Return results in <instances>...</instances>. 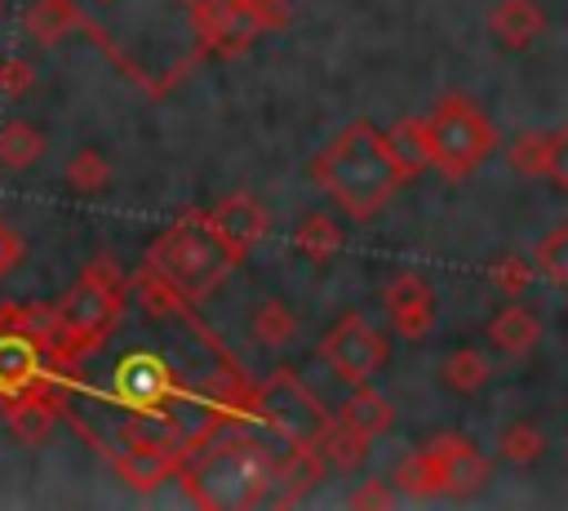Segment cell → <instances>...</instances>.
Wrapping results in <instances>:
<instances>
[{"mask_svg": "<svg viewBox=\"0 0 568 511\" xmlns=\"http://www.w3.org/2000/svg\"><path fill=\"white\" fill-rule=\"evenodd\" d=\"M311 178L320 182V191L351 218H373L390 204V196L408 182V169L399 164V156L390 151L386 133L368 120H351L315 160H311Z\"/></svg>", "mask_w": 568, "mask_h": 511, "instance_id": "6da1fadb", "label": "cell"}, {"mask_svg": "<svg viewBox=\"0 0 568 511\" xmlns=\"http://www.w3.org/2000/svg\"><path fill=\"white\" fill-rule=\"evenodd\" d=\"M178 471H182L191 502L213 507V511H244L271 498L280 480V458L271 453V444L253 435H226V440L213 435V444L195 440Z\"/></svg>", "mask_w": 568, "mask_h": 511, "instance_id": "7a4b0ae2", "label": "cell"}, {"mask_svg": "<svg viewBox=\"0 0 568 511\" xmlns=\"http://www.w3.org/2000/svg\"><path fill=\"white\" fill-rule=\"evenodd\" d=\"M129 302V284L111 258H93L80 280L62 293V302L44 315V351L53 364H75L102 347V338L120 324Z\"/></svg>", "mask_w": 568, "mask_h": 511, "instance_id": "3957f363", "label": "cell"}, {"mask_svg": "<svg viewBox=\"0 0 568 511\" xmlns=\"http://www.w3.org/2000/svg\"><path fill=\"white\" fill-rule=\"evenodd\" d=\"M240 262H244V258L209 227L204 213H186L182 222L164 227V231L151 240V249H146V267H151L160 280H169L186 302L209 298Z\"/></svg>", "mask_w": 568, "mask_h": 511, "instance_id": "277c9868", "label": "cell"}, {"mask_svg": "<svg viewBox=\"0 0 568 511\" xmlns=\"http://www.w3.org/2000/svg\"><path fill=\"white\" fill-rule=\"evenodd\" d=\"M422 120H426V138H430V164L444 178H470L497 151L493 120L466 93H444L430 107V116H422Z\"/></svg>", "mask_w": 568, "mask_h": 511, "instance_id": "5b68a950", "label": "cell"}, {"mask_svg": "<svg viewBox=\"0 0 568 511\" xmlns=\"http://www.w3.org/2000/svg\"><path fill=\"white\" fill-rule=\"evenodd\" d=\"M191 440L182 431H173L169 422H160V413H138L133 422L115 427V444L102 453L111 458V467L120 471V480L138 493H151L160 489L186 458Z\"/></svg>", "mask_w": 568, "mask_h": 511, "instance_id": "8992f818", "label": "cell"}, {"mask_svg": "<svg viewBox=\"0 0 568 511\" xmlns=\"http://www.w3.org/2000/svg\"><path fill=\"white\" fill-rule=\"evenodd\" d=\"M248 404H253L257 418H262L266 427H275L293 449H315V440H320V431H324V422H328L324 404L297 382L293 369H275L257 391H248Z\"/></svg>", "mask_w": 568, "mask_h": 511, "instance_id": "52a82bcc", "label": "cell"}, {"mask_svg": "<svg viewBox=\"0 0 568 511\" xmlns=\"http://www.w3.org/2000/svg\"><path fill=\"white\" fill-rule=\"evenodd\" d=\"M320 355L328 360L333 378L359 387V382H368V378L386 364V338H382L359 311H346V315L324 333Z\"/></svg>", "mask_w": 568, "mask_h": 511, "instance_id": "ba28073f", "label": "cell"}, {"mask_svg": "<svg viewBox=\"0 0 568 511\" xmlns=\"http://www.w3.org/2000/svg\"><path fill=\"white\" fill-rule=\"evenodd\" d=\"M111 400L133 413H164V404L178 400V382L160 355H129L115 364Z\"/></svg>", "mask_w": 568, "mask_h": 511, "instance_id": "9c48e42d", "label": "cell"}, {"mask_svg": "<svg viewBox=\"0 0 568 511\" xmlns=\"http://www.w3.org/2000/svg\"><path fill=\"white\" fill-rule=\"evenodd\" d=\"M186 9L195 18V31H200L204 49L226 53V58H235L240 49H248L253 36L262 31L253 22V13H248L244 0H186Z\"/></svg>", "mask_w": 568, "mask_h": 511, "instance_id": "30bf717a", "label": "cell"}, {"mask_svg": "<svg viewBox=\"0 0 568 511\" xmlns=\"http://www.w3.org/2000/svg\"><path fill=\"white\" fill-rule=\"evenodd\" d=\"M204 218H209V227H213L240 258H248V249H257V244L266 240V231H271V213H266V204H262L257 196H248V191H231V196H222Z\"/></svg>", "mask_w": 568, "mask_h": 511, "instance_id": "8fae6325", "label": "cell"}, {"mask_svg": "<svg viewBox=\"0 0 568 511\" xmlns=\"http://www.w3.org/2000/svg\"><path fill=\"white\" fill-rule=\"evenodd\" d=\"M49 351L44 329H0V395H18L27 387H44Z\"/></svg>", "mask_w": 568, "mask_h": 511, "instance_id": "7c38bea8", "label": "cell"}, {"mask_svg": "<svg viewBox=\"0 0 568 511\" xmlns=\"http://www.w3.org/2000/svg\"><path fill=\"white\" fill-rule=\"evenodd\" d=\"M426 453L435 458V471H439L444 493L466 498V493L484 489V480H488V458H484L466 435L444 431V435H435V440L426 444Z\"/></svg>", "mask_w": 568, "mask_h": 511, "instance_id": "4fadbf2b", "label": "cell"}, {"mask_svg": "<svg viewBox=\"0 0 568 511\" xmlns=\"http://www.w3.org/2000/svg\"><path fill=\"white\" fill-rule=\"evenodd\" d=\"M382 307H386L390 329H395L399 338H413V342H417V338H426L430 324H435V293H430V284H426L422 275H413V271H404V275H395V280L386 284Z\"/></svg>", "mask_w": 568, "mask_h": 511, "instance_id": "5bb4252c", "label": "cell"}, {"mask_svg": "<svg viewBox=\"0 0 568 511\" xmlns=\"http://www.w3.org/2000/svg\"><path fill=\"white\" fill-rule=\"evenodd\" d=\"M564 129H550V133H519L510 142V169L524 173V178H550L559 191L568 187V169H564Z\"/></svg>", "mask_w": 568, "mask_h": 511, "instance_id": "9a60e30c", "label": "cell"}, {"mask_svg": "<svg viewBox=\"0 0 568 511\" xmlns=\"http://www.w3.org/2000/svg\"><path fill=\"white\" fill-rule=\"evenodd\" d=\"M4 422L22 444H40L58 422V400L49 387H27L18 395H4Z\"/></svg>", "mask_w": 568, "mask_h": 511, "instance_id": "2e32d148", "label": "cell"}, {"mask_svg": "<svg viewBox=\"0 0 568 511\" xmlns=\"http://www.w3.org/2000/svg\"><path fill=\"white\" fill-rule=\"evenodd\" d=\"M546 27V13L537 0H501L493 13H488V31L506 44V49H524L541 36Z\"/></svg>", "mask_w": 568, "mask_h": 511, "instance_id": "e0dca14e", "label": "cell"}, {"mask_svg": "<svg viewBox=\"0 0 568 511\" xmlns=\"http://www.w3.org/2000/svg\"><path fill=\"white\" fill-rule=\"evenodd\" d=\"M537 338H541V324H537V315H532L528 307H519V302L501 307V311L488 320V342H493L501 355H528V351L537 347Z\"/></svg>", "mask_w": 568, "mask_h": 511, "instance_id": "ac0fdd59", "label": "cell"}, {"mask_svg": "<svg viewBox=\"0 0 568 511\" xmlns=\"http://www.w3.org/2000/svg\"><path fill=\"white\" fill-rule=\"evenodd\" d=\"M337 422H346V427H355L359 435L377 440L382 431L395 427V409H390V400H386L382 391H373V387L359 382V387L346 395V404L337 409Z\"/></svg>", "mask_w": 568, "mask_h": 511, "instance_id": "d6986e66", "label": "cell"}, {"mask_svg": "<svg viewBox=\"0 0 568 511\" xmlns=\"http://www.w3.org/2000/svg\"><path fill=\"white\" fill-rule=\"evenodd\" d=\"M315 453L324 458V467H337V471H355L364 458H368V435H359L355 427L328 418L320 440H315Z\"/></svg>", "mask_w": 568, "mask_h": 511, "instance_id": "ffe728a7", "label": "cell"}, {"mask_svg": "<svg viewBox=\"0 0 568 511\" xmlns=\"http://www.w3.org/2000/svg\"><path fill=\"white\" fill-rule=\"evenodd\" d=\"M439 378H444L448 391L475 395V391L493 378V364H488V355H484L479 347H457V351H448V355L439 360Z\"/></svg>", "mask_w": 568, "mask_h": 511, "instance_id": "44dd1931", "label": "cell"}, {"mask_svg": "<svg viewBox=\"0 0 568 511\" xmlns=\"http://www.w3.org/2000/svg\"><path fill=\"white\" fill-rule=\"evenodd\" d=\"M40 156H44V133L36 120L13 116L0 124V164L4 169H31Z\"/></svg>", "mask_w": 568, "mask_h": 511, "instance_id": "7402d4cb", "label": "cell"}, {"mask_svg": "<svg viewBox=\"0 0 568 511\" xmlns=\"http://www.w3.org/2000/svg\"><path fill=\"white\" fill-rule=\"evenodd\" d=\"M293 244H297L302 258H311V262H328V258L342 253L346 236H342V227H337L328 213H306V218L297 222V231H293Z\"/></svg>", "mask_w": 568, "mask_h": 511, "instance_id": "603a6c76", "label": "cell"}, {"mask_svg": "<svg viewBox=\"0 0 568 511\" xmlns=\"http://www.w3.org/2000/svg\"><path fill=\"white\" fill-rule=\"evenodd\" d=\"M390 151L399 156V164L408 169V178H417L422 169H430V138H426V120L422 116H404L390 124L386 133Z\"/></svg>", "mask_w": 568, "mask_h": 511, "instance_id": "cb8c5ba5", "label": "cell"}, {"mask_svg": "<svg viewBox=\"0 0 568 511\" xmlns=\"http://www.w3.org/2000/svg\"><path fill=\"white\" fill-rule=\"evenodd\" d=\"M390 489H395V493H404V498H435V493H444L439 471H435V458H430L426 449L408 453V458L395 467Z\"/></svg>", "mask_w": 568, "mask_h": 511, "instance_id": "d4e9b609", "label": "cell"}, {"mask_svg": "<svg viewBox=\"0 0 568 511\" xmlns=\"http://www.w3.org/2000/svg\"><path fill=\"white\" fill-rule=\"evenodd\" d=\"M75 22H80V13L71 0H31V9H27V31L40 44H58Z\"/></svg>", "mask_w": 568, "mask_h": 511, "instance_id": "484cf974", "label": "cell"}, {"mask_svg": "<svg viewBox=\"0 0 568 511\" xmlns=\"http://www.w3.org/2000/svg\"><path fill=\"white\" fill-rule=\"evenodd\" d=\"M62 173H67V182H71L80 196H98V191L111 182V160H106V151H98V147H80V151L62 164Z\"/></svg>", "mask_w": 568, "mask_h": 511, "instance_id": "4316f807", "label": "cell"}, {"mask_svg": "<svg viewBox=\"0 0 568 511\" xmlns=\"http://www.w3.org/2000/svg\"><path fill=\"white\" fill-rule=\"evenodd\" d=\"M253 338H257L262 347H288V342L297 338V315H293L280 298H266V302L257 307V315H253Z\"/></svg>", "mask_w": 568, "mask_h": 511, "instance_id": "83f0119b", "label": "cell"}, {"mask_svg": "<svg viewBox=\"0 0 568 511\" xmlns=\"http://www.w3.org/2000/svg\"><path fill=\"white\" fill-rule=\"evenodd\" d=\"M497 449H501V458L506 462H537L541 453H546V435H541V427H532V422H510V427H501V440H497Z\"/></svg>", "mask_w": 568, "mask_h": 511, "instance_id": "f1b7e54d", "label": "cell"}, {"mask_svg": "<svg viewBox=\"0 0 568 511\" xmlns=\"http://www.w3.org/2000/svg\"><path fill=\"white\" fill-rule=\"evenodd\" d=\"M537 267L550 284H568V227L564 222L537 244Z\"/></svg>", "mask_w": 568, "mask_h": 511, "instance_id": "f546056e", "label": "cell"}, {"mask_svg": "<svg viewBox=\"0 0 568 511\" xmlns=\"http://www.w3.org/2000/svg\"><path fill=\"white\" fill-rule=\"evenodd\" d=\"M532 271H537V267H528V262H519V258H497L493 271H488V280H493L501 293L519 298V293L532 284Z\"/></svg>", "mask_w": 568, "mask_h": 511, "instance_id": "4dcf8cb0", "label": "cell"}, {"mask_svg": "<svg viewBox=\"0 0 568 511\" xmlns=\"http://www.w3.org/2000/svg\"><path fill=\"white\" fill-rule=\"evenodd\" d=\"M36 84V71L22 58H4L0 62V98H22Z\"/></svg>", "mask_w": 568, "mask_h": 511, "instance_id": "1f68e13d", "label": "cell"}, {"mask_svg": "<svg viewBox=\"0 0 568 511\" xmlns=\"http://www.w3.org/2000/svg\"><path fill=\"white\" fill-rule=\"evenodd\" d=\"M22 253H27V244H22V236L0 218V280L22 262Z\"/></svg>", "mask_w": 568, "mask_h": 511, "instance_id": "d6a6232c", "label": "cell"}, {"mask_svg": "<svg viewBox=\"0 0 568 511\" xmlns=\"http://www.w3.org/2000/svg\"><path fill=\"white\" fill-rule=\"evenodd\" d=\"M346 502H351V507H390V502H395V489H390V484H382V480H368V484H364V489H355Z\"/></svg>", "mask_w": 568, "mask_h": 511, "instance_id": "836d02e7", "label": "cell"}, {"mask_svg": "<svg viewBox=\"0 0 568 511\" xmlns=\"http://www.w3.org/2000/svg\"><path fill=\"white\" fill-rule=\"evenodd\" d=\"M106 4H111V0H106Z\"/></svg>", "mask_w": 568, "mask_h": 511, "instance_id": "e575fe53", "label": "cell"}]
</instances>
